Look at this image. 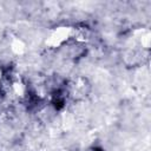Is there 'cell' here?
<instances>
[{
	"instance_id": "6da1fadb",
	"label": "cell",
	"mask_w": 151,
	"mask_h": 151,
	"mask_svg": "<svg viewBox=\"0 0 151 151\" xmlns=\"http://www.w3.org/2000/svg\"><path fill=\"white\" fill-rule=\"evenodd\" d=\"M73 37V27L71 26H58L54 27L47 35L45 44L50 48L61 47Z\"/></svg>"
},
{
	"instance_id": "7a4b0ae2",
	"label": "cell",
	"mask_w": 151,
	"mask_h": 151,
	"mask_svg": "<svg viewBox=\"0 0 151 151\" xmlns=\"http://www.w3.org/2000/svg\"><path fill=\"white\" fill-rule=\"evenodd\" d=\"M90 92V84L86 78L78 77L74 78L70 84V94L74 99H83Z\"/></svg>"
},
{
	"instance_id": "3957f363",
	"label": "cell",
	"mask_w": 151,
	"mask_h": 151,
	"mask_svg": "<svg viewBox=\"0 0 151 151\" xmlns=\"http://www.w3.org/2000/svg\"><path fill=\"white\" fill-rule=\"evenodd\" d=\"M9 47L11 51L15 54V55H22L26 52V44L22 39L18 38V37H13L11 42H9Z\"/></svg>"
},
{
	"instance_id": "277c9868",
	"label": "cell",
	"mask_w": 151,
	"mask_h": 151,
	"mask_svg": "<svg viewBox=\"0 0 151 151\" xmlns=\"http://www.w3.org/2000/svg\"><path fill=\"white\" fill-rule=\"evenodd\" d=\"M72 38L79 42H85L90 38V32L86 27H79V28L73 27V37Z\"/></svg>"
},
{
	"instance_id": "5b68a950",
	"label": "cell",
	"mask_w": 151,
	"mask_h": 151,
	"mask_svg": "<svg viewBox=\"0 0 151 151\" xmlns=\"http://www.w3.org/2000/svg\"><path fill=\"white\" fill-rule=\"evenodd\" d=\"M139 32H140V35L138 37V39H139L142 48L149 50L150 48V42H151V33H150V31L142 28V31H139Z\"/></svg>"
},
{
	"instance_id": "8992f818",
	"label": "cell",
	"mask_w": 151,
	"mask_h": 151,
	"mask_svg": "<svg viewBox=\"0 0 151 151\" xmlns=\"http://www.w3.org/2000/svg\"><path fill=\"white\" fill-rule=\"evenodd\" d=\"M12 91L15 96L18 97H24L26 94V85L20 80V79H17L12 83Z\"/></svg>"
},
{
	"instance_id": "52a82bcc",
	"label": "cell",
	"mask_w": 151,
	"mask_h": 151,
	"mask_svg": "<svg viewBox=\"0 0 151 151\" xmlns=\"http://www.w3.org/2000/svg\"><path fill=\"white\" fill-rule=\"evenodd\" d=\"M2 70H1V67H0V81H1V79H2Z\"/></svg>"
}]
</instances>
